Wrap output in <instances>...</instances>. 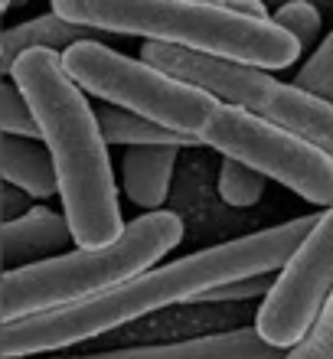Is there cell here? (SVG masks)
I'll use <instances>...</instances> for the list:
<instances>
[{
  "instance_id": "1",
  "label": "cell",
  "mask_w": 333,
  "mask_h": 359,
  "mask_svg": "<svg viewBox=\"0 0 333 359\" xmlns=\"http://www.w3.org/2000/svg\"><path fill=\"white\" fill-rule=\"evenodd\" d=\"M314 222L317 216L287 219L281 226L177 258L163 268H147L88 301L4 323V359H27L39 353L66 350L72 343L92 340L98 333L131 323L144 313L163 311L170 304L196 301L203 291H210L216 284L248 278V274L281 271L291 252L301 245V238L314 229Z\"/></svg>"
},
{
  "instance_id": "2",
  "label": "cell",
  "mask_w": 333,
  "mask_h": 359,
  "mask_svg": "<svg viewBox=\"0 0 333 359\" xmlns=\"http://www.w3.org/2000/svg\"><path fill=\"white\" fill-rule=\"evenodd\" d=\"M10 79L33 108L39 141L53 157L72 242L82 248L114 242L124 229L118 180L88 95L69 79L56 49L20 53L10 62Z\"/></svg>"
},
{
  "instance_id": "3",
  "label": "cell",
  "mask_w": 333,
  "mask_h": 359,
  "mask_svg": "<svg viewBox=\"0 0 333 359\" xmlns=\"http://www.w3.org/2000/svg\"><path fill=\"white\" fill-rule=\"evenodd\" d=\"M69 23L170 43L206 56L232 59L255 69H287L301 56L297 43L275 20H255L203 0H49Z\"/></svg>"
},
{
  "instance_id": "4",
  "label": "cell",
  "mask_w": 333,
  "mask_h": 359,
  "mask_svg": "<svg viewBox=\"0 0 333 359\" xmlns=\"http://www.w3.org/2000/svg\"><path fill=\"white\" fill-rule=\"evenodd\" d=\"M180 238L183 219L167 209H154L124 222L121 236L108 245H76L72 252H59L33 265L7 268L0 274V320L13 323L111 291L154 268L157 258L180 245Z\"/></svg>"
},
{
  "instance_id": "5",
  "label": "cell",
  "mask_w": 333,
  "mask_h": 359,
  "mask_svg": "<svg viewBox=\"0 0 333 359\" xmlns=\"http://www.w3.org/2000/svg\"><path fill=\"white\" fill-rule=\"evenodd\" d=\"M141 59L190 86H200L219 102L238 104L258 118H268L287 131L301 134L333 157V104L297 88L294 82L268 76V69L242 66L232 59L206 56L170 43H151V39L144 43Z\"/></svg>"
},
{
  "instance_id": "6",
  "label": "cell",
  "mask_w": 333,
  "mask_h": 359,
  "mask_svg": "<svg viewBox=\"0 0 333 359\" xmlns=\"http://www.w3.org/2000/svg\"><path fill=\"white\" fill-rule=\"evenodd\" d=\"M59 56L69 79L86 95H95L124 111L144 114L190 137H200L212 111L222 104L216 95L203 92L200 86H190L144 59L124 56L98 39H79Z\"/></svg>"
},
{
  "instance_id": "7",
  "label": "cell",
  "mask_w": 333,
  "mask_h": 359,
  "mask_svg": "<svg viewBox=\"0 0 333 359\" xmlns=\"http://www.w3.org/2000/svg\"><path fill=\"white\" fill-rule=\"evenodd\" d=\"M200 144L248 163L265 180H278L314 206H333V157L268 118L222 102L203 128Z\"/></svg>"
},
{
  "instance_id": "8",
  "label": "cell",
  "mask_w": 333,
  "mask_h": 359,
  "mask_svg": "<svg viewBox=\"0 0 333 359\" xmlns=\"http://www.w3.org/2000/svg\"><path fill=\"white\" fill-rule=\"evenodd\" d=\"M333 291V206L317 216L314 229L301 238V245L291 252L285 268L278 271L271 291L258 307L255 330L258 337L275 346L291 350L301 343L324 301Z\"/></svg>"
},
{
  "instance_id": "9",
  "label": "cell",
  "mask_w": 333,
  "mask_h": 359,
  "mask_svg": "<svg viewBox=\"0 0 333 359\" xmlns=\"http://www.w3.org/2000/svg\"><path fill=\"white\" fill-rule=\"evenodd\" d=\"M76 359H285V350L268 346L255 327H242V330L193 337L163 346H134V350H111Z\"/></svg>"
},
{
  "instance_id": "10",
  "label": "cell",
  "mask_w": 333,
  "mask_h": 359,
  "mask_svg": "<svg viewBox=\"0 0 333 359\" xmlns=\"http://www.w3.org/2000/svg\"><path fill=\"white\" fill-rule=\"evenodd\" d=\"M69 242H72V229L66 216L46 206H33L13 219H4L0 229V255L13 268L59 255Z\"/></svg>"
},
{
  "instance_id": "11",
  "label": "cell",
  "mask_w": 333,
  "mask_h": 359,
  "mask_svg": "<svg viewBox=\"0 0 333 359\" xmlns=\"http://www.w3.org/2000/svg\"><path fill=\"white\" fill-rule=\"evenodd\" d=\"M183 147L170 144H147V147H128L121 157V189L134 206L154 212L167 203L170 180L177 170V154Z\"/></svg>"
},
{
  "instance_id": "12",
  "label": "cell",
  "mask_w": 333,
  "mask_h": 359,
  "mask_svg": "<svg viewBox=\"0 0 333 359\" xmlns=\"http://www.w3.org/2000/svg\"><path fill=\"white\" fill-rule=\"evenodd\" d=\"M0 173L10 187L27 193L33 199H49L59 193L56 167L49 157L46 144L29 141V137H10L4 134L0 144Z\"/></svg>"
},
{
  "instance_id": "13",
  "label": "cell",
  "mask_w": 333,
  "mask_h": 359,
  "mask_svg": "<svg viewBox=\"0 0 333 359\" xmlns=\"http://www.w3.org/2000/svg\"><path fill=\"white\" fill-rule=\"evenodd\" d=\"M79 39H92V29L88 27H79V23H69L66 17H59V13H43V17H33V20H23L17 27L4 29V56L7 62L20 56V53H27V49H69L72 43Z\"/></svg>"
},
{
  "instance_id": "14",
  "label": "cell",
  "mask_w": 333,
  "mask_h": 359,
  "mask_svg": "<svg viewBox=\"0 0 333 359\" xmlns=\"http://www.w3.org/2000/svg\"><path fill=\"white\" fill-rule=\"evenodd\" d=\"M98 128L105 134L108 144H121V147H147V144H170V147H196L200 137L180 134L173 128L144 118V114L124 111L118 104H102L98 108Z\"/></svg>"
},
{
  "instance_id": "15",
  "label": "cell",
  "mask_w": 333,
  "mask_h": 359,
  "mask_svg": "<svg viewBox=\"0 0 333 359\" xmlns=\"http://www.w3.org/2000/svg\"><path fill=\"white\" fill-rule=\"evenodd\" d=\"M216 183H219L222 203H229V206H236V209H248L261 199L268 180L258 170H252L248 163L232 161V157H222L219 180H216Z\"/></svg>"
},
{
  "instance_id": "16",
  "label": "cell",
  "mask_w": 333,
  "mask_h": 359,
  "mask_svg": "<svg viewBox=\"0 0 333 359\" xmlns=\"http://www.w3.org/2000/svg\"><path fill=\"white\" fill-rule=\"evenodd\" d=\"M294 86L333 104V33L320 39L314 56L301 66V72L294 76Z\"/></svg>"
},
{
  "instance_id": "17",
  "label": "cell",
  "mask_w": 333,
  "mask_h": 359,
  "mask_svg": "<svg viewBox=\"0 0 333 359\" xmlns=\"http://www.w3.org/2000/svg\"><path fill=\"white\" fill-rule=\"evenodd\" d=\"M285 359H333V291L324 301L311 330L285 353Z\"/></svg>"
},
{
  "instance_id": "18",
  "label": "cell",
  "mask_w": 333,
  "mask_h": 359,
  "mask_svg": "<svg viewBox=\"0 0 333 359\" xmlns=\"http://www.w3.org/2000/svg\"><path fill=\"white\" fill-rule=\"evenodd\" d=\"M0 131L10 137H29L39 141V124L33 118L29 102L20 95L17 86H4L0 88Z\"/></svg>"
},
{
  "instance_id": "19",
  "label": "cell",
  "mask_w": 333,
  "mask_h": 359,
  "mask_svg": "<svg viewBox=\"0 0 333 359\" xmlns=\"http://www.w3.org/2000/svg\"><path fill=\"white\" fill-rule=\"evenodd\" d=\"M281 29H287L291 36L301 43V49L311 46L320 33V10L311 4V0H291V4H281V7L271 13Z\"/></svg>"
},
{
  "instance_id": "20",
  "label": "cell",
  "mask_w": 333,
  "mask_h": 359,
  "mask_svg": "<svg viewBox=\"0 0 333 359\" xmlns=\"http://www.w3.org/2000/svg\"><path fill=\"white\" fill-rule=\"evenodd\" d=\"M275 278L268 274H248V278H236V281H226V284H216L210 291H203L196 301L203 304H219V301H248V297H265L271 291Z\"/></svg>"
},
{
  "instance_id": "21",
  "label": "cell",
  "mask_w": 333,
  "mask_h": 359,
  "mask_svg": "<svg viewBox=\"0 0 333 359\" xmlns=\"http://www.w3.org/2000/svg\"><path fill=\"white\" fill-rule=\"evenodd\" d=\"M10 4H13V0H0V10H7Z\"/></svg>"
},
{
  "instance_id": "22",
  "label": "cell",
  "mask_w": 333,
  "mask_h": 359,
  "mask_svg": "<svg viewBox=\"0 0 333 359\" xmlns=\"http://www.w3.org/2000/svg\"><path fill=\"white\" fill-rule=\"evenodd\" d=\"M0 56H4V29H0Z\"/></svg>"
}]
</instances>
